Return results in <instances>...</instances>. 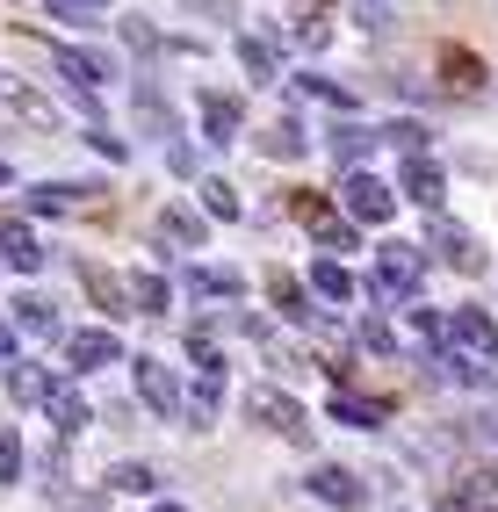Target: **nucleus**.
Masks as SVG:
<instances>
[{
	"label": "nucleus",
	"instance_id": "1",
	"mask_svg": "<svg viewBox=\"0 0 498 512\" xmlns=\"http://www.w3.org/2000/svg\"><path fill=\"white\" fill-rule=\"evenodd\" d=\"M246 412H253V426H268V433H282L289 448H311V419H304V404H296L289 390H275V383H260V390H246Z\"/></svg>",
	"mask_w": 498,
	"mask_h": 512
},
{
	"label": "nucleus",
	"instance_id": "2",
	"mask_svg": "<svg viewBox=\"0 0 498 512\" xmlns=\"http://www.w3.org/2000/svg\"><path fill=\"white\" fill-rule=\"evenodd\" d=\"M289 217H296V224H304V231L318 238V246H340V253L354 246V224H347L340 210H332V202H325V195H311V188H296V195H289Z\"/></svg>",
	"mask_w": 498,
	"mask_h": 512
},
{
	"label": "nucleus",
	"instance_id": "3",
	"mask_svg": "<svg viewBox=\"0 0 498 512\" xmlns=\"http://www.w3.org/2000/svg\"><path fill=\"white\" fill-rule=\"evenodd\" d=\"M340 195H347V217H354V224H383V217L397 210V195H390V181H376L369 166H347V181H340Z\"/></svg>",
	"mask_w": 498,
	"mask_h": 512
},
{
	"label": "nucleus",
	"instance_id": "4",
	"mask_svg": "<svg viewBox=\"0 0 498 512\" xmlns=\"http://www.w3.org/2000/svg\"><path fill=\"white\" fill-rule=\"evenodd\" d=\"M0 109L22 116L29 130H65V123H58V109H51V94H37L22 73H0Z\"/></svg>",
	"mask_w": 498,
	"mask_h": 512
},
{
	"label": "nucleus",
	"instance_id": "5",
	"mask_svg": "<svg viewBox=\"0 0 498 512\" xmlns=\"http://www.w3.org/2000/svg\"><path fill=\"white\" fill-rule=\"evenodd\" d=\"M419 282H426V267H419L412 246H383L376 253V296H419Z\"/></svg>",
	"mask_w": 498,
	"mask_h": 512
},
{
	"label": "nucleus",
	"instance_id": "6",
	"mask_svg": "<svg viewBox=\"0 0 498 512\" xmlns=\"http://www.w3.org/2000/svg\"><path fill=\"white\" fill-rule=\"evenodd\" d=\"M448 347H462V354H484V361H498V325H491L484 311H470V303H462V311L448 318Z\"/></svg>",
	"mask_w": 498,
	"mask_h": 512
},
{
	"label": "nucleus",
	"instance_id": "7",
	"mask_svg": "<svg viewBox=\"0 0 498 512\" xmlns=\"http://www.w3.org/2000/svg\"><path fill=\"white\" fill-rule=\"evenodd\" d=\"M65 361H73L80 375H94V368L123 361V339L116 332H73V339H65Z\"/></svg>",
	"mask_w": 498,
	"mask_h": 512
},
{
	"label": "nucleus",
	"instance_id": "8",
	"mask_svg": "<svg viewBox=\"0 0 498 512\" xmlns=\"http://www.w3.org/2000/svg\"><path fill=\"white\" fill-rule=\"evenodd\" d=\"M138 397L152 404L159 419H174V412H181V383H174V368H166V361H138Z\"/></svg>",
	"mask_w": 498,
	"mask_h": 512
},
{
	"label": "nucleus",
	"instance_id": "9",
	"mask_svg": "<svg viewBox=\"0 0 498 512\" xmlns=\"http://www.w3.org/2000/svg\"><path fill=\"white\" fill-rule=\"evenodd\" d=\"M311 491H318L325 505H340V512H354L361 498H369V484H361L354 469H340V462H325V469H311Z\"/></svg>",
	"mask_w": 498,
	"mask_h": 512
},
{
	"label": "nucleus",
	"instance_id": "10",
	"mask_svg": "<svg viewBox=\"0 0 498 512\" xmlns=\"http://www.w3.org/2000/svg\"><path fill=\"white\" fill-rule=\"evenodd\" d=\"M51 65H58V73H65V80H73L80 94H94V87H102V80H109V65H102V58H94V51H80V44H51Z\"/></svg>",
	"mask_w": 498,
	"mask_h": 512
},
{
	"label": "nucleus",
	"instance_id": "11",
	"mask_svg": "<svg viewBox=\"0 0 498 512\" xmlns=\"http://www.w3.org/2000/svg\"><path fill=\"white\" fill-rule=\"evenodd\" d=\"M434 246H441V260L455 267V275H477V267H484V253H477V238L462 231V224H448V217H434Z\"/></svg>",
	"mask_w": 498,
	"mask_h": 512
},
{
	"label": "nucleus",
	"instance_id": "12",
	"mask_svg": "<svg viewBox=\"0 0 498 512\" xmlns=\"http://www.w3.org/2000/svg\"><path fill=\"white\" fill-rule=\"evenodd\" d=\"M397 188H405L419 210H441V188H448V181H441V166H434V159H419V152H412V159H405V174H397Z\"/></svg>",
	"mask_w": 498,
	"mask_h": 512
},
{
	"label": "nucleus",
	"instance_id": "13",
	"mask_svg": "<svg viewBox=\"0 0 498 512\" xmlns=\"http://www.w3.org/2000/svg\"><path fill=\"white\" fill-rule=\"evenodd\" d=\"M239 123H246V109L231 94H203V138L210 145H231V138H239Z\"/></svg>",
	"mask_w": 498,
	"mask_h": 512
},
{
	"label": "nucleus",
	"instance_id": "14",
	"mask_svg": "<svg viewBox=\"0 0 498 512\" xmlns=\"http://www.w3.org/2000/svg\"><path fill=\"white\" fill-rule=\"evenodd\" d=\"M44 419H51L58 433H80L94 412H87V397H80L73 383H51V397H44Z\"/></svg>",
	"mask_w": 498,
	"mask_h": 512
},
{
	"label": "nucleus",
	"instance_id": "15",
	"mask_svg": "<svg viewBox=\"0 0 498 512\" xmlns=\"http://www.w3.org/2000/svg\"><path fill=\"white\" fill-rule=\"evenodd\" d=\"M188 289L210 296V303H239V296H246V275H239V267H195Z\"/></svg>",
	"mask_w": 498,
	"mask_h": 512
},
{
	"label": "nucleus",
	"instance_id": "16",
	"mask_svg": "<svg viewBox=\"0 0 498 512\" xmlns=\"http://www.w3.org/2000/svg\"><path fill=\"white\" fill-rule=\"evenodd\" d=\"M376 145H383V130H369V123H347L340 130V123H332V159H340V166H361Z\"/></svg>",
	"mask_w": 498,
	"mask_h": 512
},
{
	"label": "nucleus",
	"instance_id": "17",
	"mask_svg": "<svg viewBox=\"0 0 498 512\" xmlns=\"http://www.w3.org/2000/svg\"><path fill=\"white\" fill-rule=\"evenodd\" d=\"M80 282L94 289V303H102V318H123V311H138V303H130V282L102 275V267H80Z\"/></svg>",
	"mask_w": 498,
	"mask_h": 512
},
{
	"label": "nucleus",
	"instance_id": "18",
	"mask_svg": "<svg viewBox=\"0 0 498 512\" xmlns=\"http://www.w3.org/2000/svg\"><path fill=\"white\" fill-rule=\"evenodd\" d=\"M332 419H340V426H361V433H369V426H383V419H390V404H369V397H347L340 383H332Z\"/></svg>",
	"mask_w": 498,
	"mask_h": 512
},
{
	"label": "nucleus",
	"instance_id": "19",
	"mask_svg": "<svg viewBox=\"0 0 498 512\" xmlns=\"http://www.w3.org/2000/svg\"><path fill=\"white\" fill-rule=\"evenodd\" d=\"M0 253H8V267H22V275H37V267H44V246L22 224H0Z\"/></svg>",
	"mask_w": 498,
	"mask_h": 512
},
{
	"label": "nucleus",
	"instance_id": "20",
	"mask_svg": "<svg viewBox=\"0 0 498 512\" xmlns=\"http://www.w3.org/2000/svg\"><path fill=\"white\" fill-rule=\"evenodd\" d=\"M441 73H448V87H455V94H477V87H484L477 51H455V44H448V51H441Z\"/></svg>",
	"mask_w": 498,
	"mask_h": 512
},
{
	"label": "nucleus",
	"instance_id": "21",
	"mask_svg": "<svg viewBox=\"0 0 498 512\" xmlns=\"http://www.w3.org/2000/svg\"><path fill=\"white\" fill-rule=\"evenodd\" d=\"M260 152H268V159H304V123H296V116H275L268 138H260Z\"/></svg>",
	"mask_w": 498,
	"mask_h": 512
},
{
	"label": "nucleus",
	"instance_id": "22",
	"mask_svg": "<svg viewBox=\"0 0 498 512\" xmlns=\"http://www.w3.org/2000/svg\"><path fill=\"white\" fill-rule=\"evenodd\" d=\"M311 289H318V296H332V303H354V275H347V267L332 260V253L311 267Z\"/></svg>",
	"mask_w": 498,
	"mask_h": 512
},
{
	"label": "nucleus",
	"instance_id": "23",
	"mask_svg": "<svg viewBox=\"0 0 498 512\" xmlns=\"http://www.w3.org/2000/svg\"><path fill=\"white\" fill-rule=\"evenodd\" d=\"M268 296H275L282 318H304V325H311V303H304V282H296V275H282V267H275V275H268Z\"/></svg>",
	"mask_w": 498,
	"mask_h": 512
},
{
	"label": "nucleus",
	"instance_id": "24",
	"mask_svg": "<svg viewBox=\"0 0 498 512\" xmlns=\"http://www.w3.org/2000/svg\"><path fill=\"white\" fill-rule=\"evenodd\" d=\"M15 325L37 332V339H58V311H51L44 296H15Z\"/></svg>",
	"mask_w": 498,
	"mask_h": 512
},
{
	"label": "nucleus",
	"instance_id": "25",
	"mask_svg": "<svg viewBox=\"0 0 498 512\" xmlns=\"http://www.w3.org/2000/svg\"><path fill=\"white\" fill-rule=\"evenodd\" d=\"M138 123L152 138H174V101H159V87H138Z\"/></svg>",
	"mask_w": 498,
	"mask_h": 512
},
{
	"label": "nucleus",
	"instance_id": "26",
	"mask_svg": "<svg viewBox=\"0 0 498 512\" xmlns=\"http://www.w3.org/2000/svg\"><path fill=\"white\" fill-rule=\"evenodd\" d=\"M8 390H15L22 404H44V397H51V375H44L37 361H15V368H8Z\"/></svg>",
	"mask_w": 498,
	"mask_h": 512
},
{
	"label": "nucleus",
	"instance_id": "27",
	"mask_svg": "<svg viewBox=\"0 0 498 512\" xmlns=\"http://www.w3.org/2000/svg\"><path fill=\"white\" fill-rule=\"evenodd\" d=\"M224 412V390H217V375H203V383H195V397H188V426H210Z\"/></svg>",
	"mask_w": 498,
	"mask_h": 512
},
{
	"label": "nucleus",
	"instance_id": "28",
	"mask_svg": "<svg viewBox=\"0 0 498 512\" xmlns=\"http://www.w3.org/2000/svg\"><path fill=\"white\" fill-rule=\"evenodd\" d=\"M296 94H304V101H325V109H354V94L332 87V80H318V73H296Z\"/></svg>",
	"mask_w": 498,
	"mask_h": 512
},
{
	"label": "nucleus",
	"instance_id": "29",
	"mask_svg": "<svg viewBox=\"0 0 498 512\" xmlns=\"http://www.w3.org/2000/svg\"><path fill=\"white\" fill-rule=\"evenodd\" d=\"M188 354H195V368H203V375H224V347H217V332H210V325H195V332H188Z\"/></svg>",
	"mask_w": 498,
	"mask_h": 512
},
{
	"label": "nucleus",
	"instance_id": "30",
	"mask_svg": "<svg viewBox=\"0 0 498 512\" xmlns=\"http://www.w3.org/2000/svg\"><path fill=\"white\" fill-rule=\"evenodd\" d=\"M73 188H80V181H65V188H29V210H37V217H65V210L80 202Z\"/></svg>",
	"mask_w": 498,
	"mask_h": 512
},
{
	"label": "nucleus",
	"instance_id": "31",
	"mask_svg": "<svg viewBox=\"0 0 498 512\" xmlns=\"http://www.w3.org/2000/svg\"><path fill=\"white\" fill-rule=\"evenodd\" d=\"M159 238H174V246H203V224L188 210H159Z\"/></svg>",
	"mask_w": 498,
	"mask_h": 512
},
{
	"label": "nucleus",
	"instance_id": "32",
	"mask_svg": "<svg viewBox=\"0 0 498 512\" xmlns=\"http://www.w3.org/2000/svg\"><path fill=\"white\" fill-rule=\"evenodd\" d=\"M51 22H73V29H102L109 8H87V0H51Z\"/></svg>",
	"mask_w": 498,
	"mask_h": 512
},
{
	"label": "nucleus",
	"instance_id": "33",
	"mask_svg": "<svg viewBox=\"0 0 498 512\" xmlns=\"http://www.w3.org/2000/svg\"><path fill=\"white\" fill-rule=\"evenodd\" d=\"M441 512H491V498H484L477 484H448V491H441Z\"/></svg>",
	"mask_w": 498,
	"mask_h": 512
},
{
	"label": "nucleus",
	"instance_id": "34",
	"mask_svg": "<svg viewBox=\"0 0 498 512\" xmlns=\"http://www.w3.org/2000/svg\"><path fill=\"white\" fill-rule=\"evenodd\" d=\"M239 58H246V73H253V80H275V51L260 44V37H239Z\"/></svg>",
	"mask_w": 498,
	"mask_h": 512
},
{
	"label": "nucleus",
	"instance_id": "35",
	"mask_svg": "<svg viewBox=\"0 0 498 512\" xmlns=\"http://www.w3.org/2000/svg\"><path fill=\"white\" fill-rule=\"evenodd\" d=\"M361 347H369V354H397V325L390 318H361Z\"/></svg>",
	"mask_w": 498,
	"mask_h": 512
},
{
	"label": "nucleus",
	"instance_id": "36",
	"mask_svg": "<svg viewBox=\"0 0 498 512\" xmlns=\"http://www.w3.org/2000/svg\"><path fill=\"white\" fill-rule=\"evenodd\" d=\"M130 303H138V311H166V275H138L130 282Z\"/></svg>",
	"mask_w": 498,
	"mask_h": 512
},
{
	"label": "nucleus",
	"instance_id": "37",
	"mask_svg": "<svg viewBox=\"0 0 498 512\" xmlns=\"http://www.w3.org/2000/svg\"><path fill=\"white\" fill-rule=\"evenodd\" d=\"M109 484H116V491H152L159 476H152L145 462H116V469H109Z\"/></svg>",
	"mask_w": 498,
	"mask_h": 512
},
{
	"label": "nucleus",
	"instance_id": "38",
	"mask_svg": "<svg viewBox=\"0 0 498 512\" xmlns=\"http://www.w3.org/2000/svg\"><path fill=\"white\" fill-rule=\"evenodd\" d=\"M383 145H397V152H426V123H383Z\"/></svg>",
	"mask_w": 498,
	"mask_h": 512
},
{
	"label": "nucleus",
	"instance_id": "39",
	"mask_svg": "<svg viewBox=\"0 0 498 512\" xmlns=\"http://www.w3.org/2000/svg\"><path fill=\"white\" fill-rule=\"evenodd\" d=\"M203 202L217 217H239V195H231V181H203Z\"/></svg>",
	"mask_w": 498,
	"mask_h": 512
},
{
	"label": "nucleus",
	"instance_id": "40",
	"mask_svg": "<svg viewBox=\"0 0 498 512\" xmlns=\"http://www.w3.org/2000/svg\"><path fill=\"white\" fill-rule=\"evenodd\" d=\"M15 469H22V440L0 433V484H15Z\"/></svg>",
	"mask_w": 498,
	"mask_h": 512
},
{
	"label": "nucleus",
	"instance_id": "41",
	"mask_svg": "<svg viewBox=\"0 0 498 512\" xmlns=\"http://www.w3.org/2000/svg\"><path fill=\"white\" fill-rule=\"evenodd\" d=\"M0 361H15V325H0Z\"/></svg>",
	"mask_w": 498,
	"mask_h": 512
},
{
	"label": "nucleus",
	"instance_id": "42",
	"mask_svg": "<svg viewBox=\"0 0 498 512\" xmlns=\"http://www.w3.org/2000/svg\"><path fill=\"white\" fill-rule=\"evenodd\" d=\"M8 181H15V166H8V159H0V188H8Z\"/></svg>",
	"mask_w": 498,
	"mask_h": 512
},
{
	"label": "nucleus",
	"instance_id": "43",
	"mask_svg": "<svg viewBox=\"0 0 498 512\" xmlns=\"http://www.w3.org/2000/svg\"><path fill=\"white\" fill-rule=\"evenodd\" d=\"M210 8H217V15H231V0H210Z\"/></svg>",
	"mask_w": 498,
	"mask_h": 512
},
{
	"label": "nucleus",
	"instance_id": "44",
	"mask_svg": "<svg viewBox=\"0 0 498 512\" xmlns=\"http://www.w3.org/2000/svg\"><path fill=\"white\" fill-rule=\"evenodd\" d=\"M152 512H188V505H152Z\"/></svg>",
	"mask_w": 498,
	"mask_h": 512
},
{
	"label": "nucleus",
	"instance_id": "45",
	"mask_svg": "<svg viewBox=\"0 0 498 512\" xmlns=\"http://www.w3.org/2000/svg\"><path fill=\"white\" fill-rule=\"evenodd\" d=\"M484 433H491V440H498V412H491V426H484Z\"/></svg>",
	"mask_w": 498,
	"mask_h": 512
},
{
	"label": "nucleus",
	"instance_id": "46",
	"mask_svg": "<svg viewBox=\"0 0 498 512\" xmlns=\"http://www.w3.org/2000/svg\"><path fill=\"white\" fill-rule=\"evenodd\" d=\"M87 8H109V0H87Z\"/></svg>",
	"mask_w": 498,
	"mask_h": 512
},
{
	"label": "nucleus",
	"instance_id": "47",
	"mask_svg": "<svg viewBox=\"0 0 498 512\" xmlns=\"http://www.w3.org/2000/svg\"><path fill=\"white\" fill-rule=\"evenodd\" d=\"M304 8H325V0H304Z\"/></svg>",
	"mask_w": 498,
	"mask_h": 512
},
{
	"label": "nucleus",
	"instance_id": "48",
	"mask_svg": "<svg viewBox=\"0 0 498 512\" xmlns=\"http://www.w3.org/2000/svg\"><path fill=\"white\" fill-rule=\"evenodd\" d=\"M491 491H498V469H491Z\"/></svg>",
	"mask_w": 498,
	"mask_h": 512
},
{
	"label": "nucleus",
	"instance_id": "49",
	"mask_svg": "<svg viewBox=\"0 0 498 512\" xmlns=\"http://www.w3.org/2000/svg\"><path fill=\"white\" fill-rule=\"evenodd\" d=\"M73 512H94V505H73Z\"/></svg>",
	"mask_w": 498,
	"mask_h": 512
},
{
	"label": "nucleus",
	"instance_id": "50",
	"mask_svg": "<svg viewBox=\"0 0 498 512\" xmlns=\"http://www.w3.org/2000/svg\"><path fill=\"white\" fill-rule=\"evenodd\" d=\"M0 267H8V253H0Z\"/></svg>",
	"mask_w": 498,
	"mask_h": 512
}]
</instances>
